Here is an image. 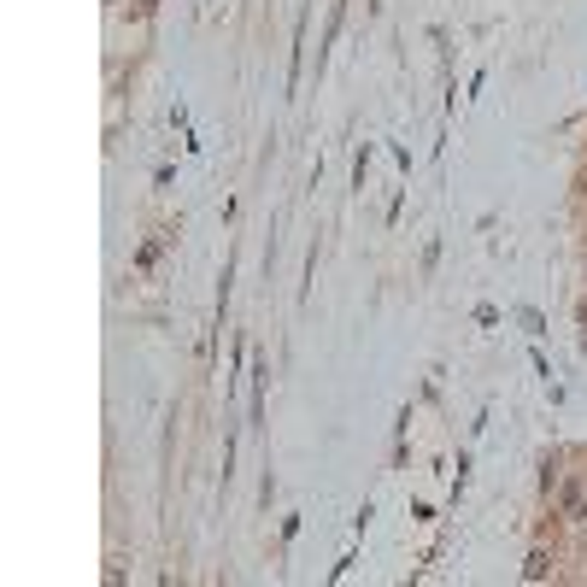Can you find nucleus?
<instances>
[{"label": "nucleus", "instance_id": "obj_4", "mask_svg": "<svg viewBox=\"0 0 587 587\" xmlns=\"http://www.w3.org/2000/svg\"><path fill=\"white\" fill-rule=\"evenodd\" d=\"M582 200H587V177H582Z\"/></svg>", "mask_w": 587, "mask_h": 587}, {"label": "nucleus", "instance_id": "obj_3", "mask_svg": "<svg viewBox=\"0 0 587 587\" xmlns=\"http://www.w3.org/2000/svg\"><path fill=\"white\" fill-rule=\"evenodd\" d=\"M558 476H564V452H546V458H541V494L558 488Z\"/></svg>", "mask_w": 587, "mask_h": 587}, {"label": "nucleus", "instance_id": "obj_2", "mask_svg": "<svg viewBox=\"0 0 587 587\" xmlns=\"http://www.w3.org/2000/svg\"><path fill=\"white\" fill-rule=\"evenodd\" d=\"M564 517H576V523L587 517V488L582 482H564Z\"/></svg>", "mask_w": 587, "mask_h": 587}, {"label": "nucleus", "instance_id": "obj_1", "mask_svg": "<svg viewBox=\"0 0 587 587\" xmlns=\"http://www.w3.org/2000/svg\"><path fill=\"white\" fill-rule=\"evenodd\" d=\"M546 576H552V552L535 546V552H529V564H523V582H546Z\"/></svg>", "mask_w": 587, "mask_h": 587}]
</instances>
